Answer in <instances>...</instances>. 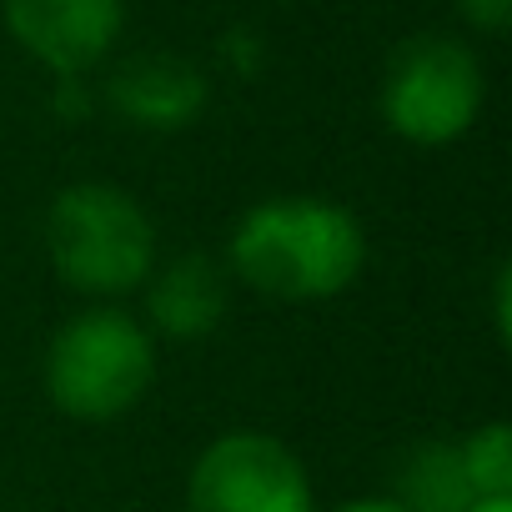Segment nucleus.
Here are the masks:
<instances>
[{
	"mask_svg": "<svg viewBox=\"0 0 512 512\" xmlns=\"http://www.w3.org/2000/svg\"><path fill=\"white\" fill-rule=\"evenodd\" d=\"M367 267L362 221L317 196H272L256 201L231 241L226 272L272 302H327L342 297Z\"/></svg>",
	"mask_w": 512,
	"mask_h": 512,
	"instance_id": "nucleus-1",
	"label": "nucleus"
},
{
	"mask_svg": "<svg viewBox=\"0 0 512 512\" xmlns=\"http://www.w3.org/2000/svg\"><path fill=\"white\" fill-rule=\"evenodd\" d=\"M46 256L71 292L126 297L141 292L156 267V226L131 191L111 181H81L66 186L46 211Z\"/></svg>",
	"mask_w": 512,
	"mask_h": 512,
	"instance_id": "nucleus-2",
	"label": "nucleus"
},
{
	"mask_svg": "<svg viewBox=\"0 0 512 512\" xmlns=\"http://www.w3.org/2000/svg\"><path fill=\"white\" fill-rule=\"evenodd\" d=\"M156 382L151 327L121 307H91L56 327L46 347V397L71 422L126 417Z\"/></svg>",
	"mask_w": 512,
	"mask_h": 512,
	"instance_id": "nucleus-3",
	"label": "nucleus"
},
{
	"mask_svg": "<svg viewBox=\"0 0 512 512\" xmlns=\"http://www.w3.org/2000/svg\"><path fill=\"white\" fill-rule=\"evenodd\" d=\"M482 61L457 36H412L382 76V121L412 146H452L482 116Z\"/></svg>",
	"mask_w": 512,
	"mask_h": 512,
	"instance_id": "nucleus-4",
	"label": "nucleus"
},
{
	"mask_svg": "<svg viewBox=\"0 0 512 512\" xmlns=\"http://www.w3.org/2000/svg\"><path fill=\"white\" fill-rule=\"evenodd\" d=\"M186 512H317L302 457L272 432H221L186 477Z\"/></svg>",
	"mask_w": 512,
	"mask_h": 512,
	"instance_id": "nucleus-5",
	"label": "nucleus"
},
{
	"mask_svg": "<svg viewBox=\"0 0 512 512\" xmlns=\"http://www.w3.org/2000/svg\"><path fill=\"white\" fill-rule=\"evenodd\" d=\"M0 16L26 56L56 76H81L121 41L126 0H0Z\"/></svg>",
	"mask_w": 512,
	"mask_h": 512,
	"instance_id": "nucleus-6",
	"label": "nucleus"
},
{
	"mask_svg": "<svg viewBox=\"0 0 512 512\" xmlns=\"http://www.w3.org/2000/svg\"><path fill=\"white\" fill-rule=\"evenodd\" d=\"M106 91H111V106L141 131H181L206 106V76L191 61L166 56V51L131 56L126 66H116Z\"/></svg>",
	"mask_w": 512,
	"mask_h": 512,
	"instance_id": "nucleus-7",
	"label": "nucleus"
},
{
	"mask_svg": "<svg viewBox=\"0 0 512 512\" xmlns=\"http://www.w3.org/2000/svg\"><path fill=\"white\" fill-rule=\"evenodd\" d=\"M141 292L146 327H156L171 342H201L226 317V272L211 256H176L166 267H151Z\"/></svg>",
	"mask_w": 512,
	"mask_h": 512,
	"instance_id": "nucleus-8",
	"label": "nucleus"
},
{
	"mask_svg": "<svg viewBox=\"0 0 512 512\" xmlns=\"http://www.w3.org/2000/svg\"><path fill=\"white\" fill-rule=\"evenodd\" d=\"M387 497H397L407 512H467L477 502L457 442H417L402 452Z\"/></svg>",
	"mask_w": 512,
	"mask_h": 512,
	"instance_id": "nucleus-9",
	"label": "nucleus"
},
{
	"mask_svg": "<svg viewBox=\"0 0 512 512\" xmlns=\"http://www.w3.org/2000/svg\"><path fill=\"white\" fill-rule=\"evenodd\" d=\"M457 452H462V467H467L477 502L512 497V427L507 422H487V427L467 432L457 442Z\"/></svg>",
	"mask_w": 512,
	"mask_h": 512,
	"instance_id": "nucleus-10",
	"label": "nucleus"
},
{
	"mask_svg": "<svg viewBox=\"0 0 512 512\" xmlns=\"http://www.w3.org/2000/svg\"><path fill=\"white\" fill-rule=\"evenodd\" d=\"M457 16L482 36H502L512 26V0H457Z\"/></svg>",
	"mask_w": 512,
	"mask_h": 512,
	"instance_id": "nucleus-11",
	"label": "nucleus"
},
{
	"mask_svg": "<svg viewBox=\"0 0 512 512\" xmlns=\"http://www.w3.org/2000/svg\"><path fill=\"white\" fill-rule=\"evenodd\" d=\"M337 512H407L397 497H387V492H372V497H352V502H342Z\"/></svg>",
	"mask_w": 512,
	"mask_h": 512,
	"instance_id": "nucleus-12",
	"label": "nucleus"
},
{
	"mask_svg": "<svg viewBox=\"0 0 512 512\" xmlns=\"http://www.w3.org/2000/svg\"><path fill=\"white\" fill-rule=\"evenodd\" d=\"M492 317H497V337L507 342V272H497V297H492Z\"/></svg>",
	"mask_w": 512,
	"mask_h": 512,
	"instance_id": "nucleus-13",
	"label": "nucleus"
},
{
	"mask_svg": "<svg viewBox=\"0 0 512 512\" xmlns=\"http://www.w3.org/2000/svg\"><path fill=\"white\" fill-rule=\"evenodd\" d=\"M467 512H512V497H492V502H472Z\"/></svg>",
	"mask_w": 512,
	"mask_h": 512,
	"instance_id": "nucleus-14",
	"label": "nucleus"
}]
</instances>
